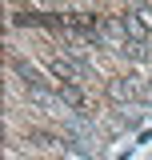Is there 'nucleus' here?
<instances>
[{"mask_svg":"<svg viewBox=\"0 0 152 160\" xmlns=\"http://www.w3.org/2000/svg\"><path fill=\"white\" fill-rule=\"evenodd\" d=\"M108 96H112L116 104H128V100L144 96V84H140V76H116L112 84H108Z\"/></svg>","mask_w":152,"mask_h":160,"instance_id":"obj_1","label":"nucleus"},{"mask_svg":"<svg viewBox=\"0 0 152 160\" xmlns=\"http://www.w3.org/2000/svg\"><path fill=\"white\" fill-rule=\"evenodd\" d=\"M124 36H128V44H148V36H152V28L144 24V16L140 12H124Z\"/></svg>","mask_w":152,"mask_h":160,"instance_id":"obj_2","label":"nucleus"},{"mask_svg":"<svg viewBox=\"0 0 152 160\" xmlns=\"http://www.w3.org/2000/svg\"><path fill=\"white\" fill-rule=\"evenodd\" d=\"M56 100H64V104L76 108V112H84V108H88V96H84V88H80V84H56Z\"/></svg>","mask_w":152,"mask_h":160,"instance_id":"obj_3","label":"nucleus"}]
</instances>
